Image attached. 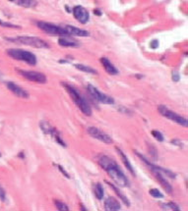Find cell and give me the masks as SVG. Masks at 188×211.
<instances>
[{
  "instance_id": "28",
  "label": "cell",
  "mask_w": 188,
  "mask_h": 211,
  "mask_svg": "<svg viewBox=\"0 0 188 211\" xmlns=\"http://www.w3.org/2000/svg\"><path fill=\"white\" fill-rule=\"evenodd\" d=\"M0 26L4 27V28H10V29H20V28H21L20 26L11 24V23H8V22H4V21H2L1 19H0Z\"/></svg>"
},
{
  "instance_id": "15",
  "label": "cell",
  "mask_w": 188,
  "mask_h": 211,
  "mask_svg": "<svg viewBox=\"0 0 188 211\" xmlns=\"http://www.w3.org/2000/svg\"><path fill=\"white\" fill-rule=\"evenodd\" d=\"M152 173H153L154 176H155V178L157 179V181L160 184V186L165 189V192L167 194H171L172 193V187H171L170 184L166 181L165 177L162 173H160L159 171H152Z\"/></svg>"
},
{
  "instance_id": "29",
  "label": "cell",
  "mask_w": 188,
  "mask_h": 211,
  "mask_svg": "<svg viewBox=\"0 0 188 211\" xmlns=\"http://www.w3.org/2000/svg\"><path fill=\"white\" fill-rule=\"evenodd\" d=\"M171 78H172L173 81H178L179 79H180V75L177 71H173L172 74H171Z\"/></svg>"
},
{
  "instance_id": "32",
  "label": "cell",
  "mask_w": 188,
  "mask_h": 211,
  "mask_svg": "<svg viewBox=\"0 0 188 211\" xmlns=\"http://www.w3.org/2000/svg\"><path fill=\"white\" fill-rule=\"evenodd\" d=\"M0 199L3 200V201L6 199V194H5L4 189L1 187H0Z\"/></svg>"
},
{
  "instance_id": "26",
  "label": "cell",
  "mask_w": 188,
  "mask_h": 211,
  "mask_svg": "<svg viewBox=\"0 0 188 211\" xmlns=\"http://www.w3.org/2000/svg\"><path fill=\"white\" fill-rule=\"evenodd\" d=\"M151 134H152V135L154 138H155L158 141H164L165 140V138H164V135L160 133V131H158V130H153L152 132H151Z\"/></svg>"
},
{
  "instance_id": "30",
  "label": "cell",
  "mask_w": 188,
  "mask_h": 211,
  "mask_svg": "<svg viewBox=\"0 0 188 211\" xmlns=\"http://www.w3.org/2000/svg\"><path fill=\"white\" fill-rule=\"evenodd\" d=\"M58 169H59V171L61 172V173H62V174H63V175H64V176L66 177V178H68V179L70 178L69 174L66 172V170H65L64 168H62V166H61V165H58Z\"/></svg>"
},
{
  "instance_id": "17",
  "label": "cell",
  "mask_w": 188,
  "mask_h": 211,
  "mask_svg": "<svg viewBox=\"0 0 188 211\" xmlns=\"http://www.w3.org/2000/svg\"><path fill=\"white\" fill-rule=\"evenodd\" d=\"M100 63H102L103 67L104 68V70L107 74H109V75H117L118 74V70L116 69V67L107 58H105V57L100 58Z\"/></svg>"
},
{
  "instance_id": "6",
  "label": "cell",
  "mask_w": 188,
  "mask_h": 211,
  "mask_svg": "<svg viewBox=\"0 0 188 211\" xmlns=\"http://www.w3.org/2000/svg\"><path fill=\"white\" fill-rule=\"evenodd\" d=\"M158 111H159V113L160 115H162V116H164L166 119H169V120L174 122V123H176V124L182 126V127H187L188 126V121H187L186 118L180 116V115H178L175 112H173L172 110H170V108H167L165 105H160L158 107Z\"/></svg>"
},
{
  "instance_id": "11",
  "label": "cell",
  "mask_w": 188,
  "mask_h": 211,
  "mask_svg": "<svg viewBox=\"0 0 188 211\" xmlns=\"http://www.w3.org/2000/svg\"><path fill=\"white\" fill-rule=\"evenodd\" d=\"M39 127H41V129L43 130V132L45 134V135H51L52 137V139L54 140L56 142H58V144L60 145H62V146H66V144L63 141V140L60 138V134L56 131V129L55 128H53V127H51L48 122H45V121H43V122H41V124H39Z\"/></svg>"
},
{
  "instance_id": "31",
  "label": "cell",
  "mask_w": 188,
  "mask_h": 211,
  "mask_svg": "<svg viewBox=\"0 0 188 211\" xmlns=\"http://www.w3.org/2000/svg\"><path fill=\"white\" fill-rule=\"evenodd\" d=\"M150 45H151V47H152L153 49L157 48V47L159 46V42H158V39H154V40H152V42H150Z\"/></svg>"
},
{
  "instance_id": "8",
  "label": "cell",
  "mask_w": 188,
  "mask_h": 211,
  "mask_svg": "<svg viewBox=\"0 0 188 211\" xmlns=\"http://www.w3.org/2000/svg\"><path fill=\"white\" fill-rule=\"evenodd\" d=\"M135 153H136V155L138 156V157L140 158V160L141 161H143L145 164H146V166L149 168L151 171H159L160 173H162L164 176H167L169 178H170V179H175V177H176V175L174 174L172 171H170V170H167V169H165V168H163V167H160V166H158V165H155V164H153V163L148 159L147 157H145V156L143 155V154H141V153H139L138 151H135Z\"/></svg>"
},
{
  "instance_id": "13",
  "label": "cell",
  "mask_w": 188,
  "mask_h": 211,
  "mask_svg": "<svg viewBox=\"0 0 188 211\" xmlns=\"http://www.w3.org/2000/svg\"><path fill=\"white\" fill-rule=\"evenodd\" d=\"M6 86H7V88L13 93L15 94L16 96L20 97V98H29L30 94L24 88H22L20 86L16 85L15 83H12V81H7L6 83Z\"/></svg>"
},
{
  "instance_id": "20",
  "label": "cell",
  "mask_w": 188,
  "mask_h": 211,
  "mask_svg": "<svg viewBox=\"0 0 188 211\" xmlns=\"http://www.w3.org/2000/svg\"><path fill=\"white\" fill-rule=\"evenodd\" d=\"M58 44L62 47H78L80 43L75 39L68 38L67 37H60L58 39Z\"/></svg>"
},
{
  "instance_id": "7",
  "label": "cell",
  "mask_w": 188,
  "mask_h": 211,
  "mask_svg": "<svg viewBox=\"0 0 188 211\" xmlns=\"http://www.w3.org/2000/svg\"><path fill=\"white\" fill-rule=\"evenodd\" d=\"M87 90H88L89 93L91 94V96L95 99L96 101L99 102L103 104H114V99L111 96L107 95L104 92H100L97 87H95L92 85L87 86Z\"/></svg>"
},
{
  "instance_id": "16",
  "label": "cell",
  "mask_w": 188,
  "mask_h": 211,
  "mask_svg": "<svg viewBox=\"0 0 188 211\" xmlns=\"http://www.w3.org/2000/svg\"><path fill=\"white\" fill-rule=\"evenodd\" d=\"M121 208V205L118 200H116L113 197H107V199L104 200V209L107 211H115V210H119Z\"/></svg>"
},
{
  "instance_id": "1",
  "label": "cell",
  "mask_w": 188,
  "mask_h": 211,
  "mask_svg": "<svg viewBox=\"0 0 188 211\" xmlns=\"http://www.w3.org/2000/svg\"><path fill=\"white\" fill-rule=\"evenodd\" d=\"M98 162L99 166L104 170L107 173V175L110 177L111 180L114 182L117 186L122 187V188L130 187L128 178H127L126 175L123 173L121 168L118 166L117 162L115 160H113L109 156L103 154V155H99Z\"/></svg>"
},
{
  "instance_id": "24",
  "label": "cell",
  "mask_w": 188,
  "mask_h": 211,
  "mask_svg": "<svg viewBox=\"0 0 188 211\" xmlns=\"http://www.w3.org/2000/svg\"><path fill=\"white\" fill-rule=\"evenodd\" d=\"M160 207H162L164 210H175L178 211L179 207L176 203L174 202H167V203H160Z\"/></svg>"
},
{
  "instance_id": "21",
  "label": "cell",
  "mask_w": 188,
  "mask_h": 211,
  "mask_svg": "<svg viewBox=\"0 0 188 211\" xmlns=\"http://www.w3.org/2000/svg\"><path fill=\"white\" fill-rule=\"evenodd\" d=\"M19 6L24 8H35L38 5L37 0H16Z\"/></svg>"
},
{
  "instance_id": "5",
  "label": "cell",
  "mask_w": 188,
  "mask_h": 211,
  "mask_svg": "<svg viewBox=\"0 0 188 211\" xmlns=\"http://www.w3.org/2000/svg\"><path fill=\"white\" fill-rule=\"evenodd\" d=\"M37 26L39 30H42L45 33L50 36H57V37H69L68 32L65 31L63 27H60L51 23L39 21L37 23Z\"/></svg>"
},
{
  "instance_id": "37",
  "label": "cell",
  "mask_w": 188,
  "mask_h": 211,
  "mask_svg": "<svg viewBox=\"0 0 188 211\" xmlns=\"http://www.w3.org/2000/svg\"><path fill=\"white\" fill-rule=\"evenodd\" d=\"M0 155H1V154H0Z\"/></svg>"
},
{
  "instance_id": "23",
  "label": "cell",
  "mask_w": 188,
  "mask_h": 211,
  "mask_svg": "<svg viewBox=\"0 0 188 211\" xmlns=\"http://www.w3.org/2000/svg\"><path fill=\"white\" fill-rule=\"evenodd\" d=\"M94 194H95V195H96V197L98 199H99V200L103 199L104 192V188H103L102 184L98 183V184H96L95 186H94Z\"/></svg>"
},
{
  "instance_id": "25",
  "label": "cell",
  "mask_w": 188,
  "mask_h": 211,
  "mask_svg": "<svg viewBox=\"0 0 188 211\" xmlns=\"http://www.w3.org/2000/svg\"><path fill=\"white\" fill-rule=\"evenodd\" d=\"M54 205L56 206V208L60 211H68L69 207L66 205V204L60 200H54Z\"/></svg>"
},
{
  "instance_id": "3",
  "label": "cell",
  "mask_w": 188,
  "mask_h": 211,
  "mask_svg": "<svg viewBox=\"0 0 188 211\" xmlns=\"http://www.w3.org/2000/svg\"><path fill=\"white\" fill-rule=\"evenodd\" d=\"M9 42H16V43H20V44H24V45H29L32 47H35V48H48L49 47V43L48 42H45L43 38L38 37H29V36H20L14 38H6Z\"/></svg>"
},
{
  "instance_id": "4",
  "label": "cell",
  "mask_w": 188,
  "mask_h": 211,
  "mask_svg": "<svg viewBox=\"0 0 188 211\" xmlns=\"http://www.w3.org/2000/svg\"><path fill=\"white\" fill-rule=\"evenodd\" d=\"M7 55L13 59L18 60V61H23V62L27 63L28 65L35 66L37 64V57L33 53L24 50V49H19V48H11L6 51Z\"/></svg>"
},
{
  "instance_id": "19",
  "label": "cell",
  "mask_w": 188,
  "mask_h": 211,
  "mask_svg": "<svg viewBox=\"0 0 188 211\" xmlns=\"http://www.w3.org/2000/svg\"><path fill=\"white\" fill-rule=\"evenodd\" d=\"M105 183H106L107 185H109L111 189H112V190L115 193V194L119 197V199L122 200V202H123L124 204H126V205L129 207V206H130V204H131V202H130V200L128 199V197L125 196V194L121 192V190H120V189H118L115 185H113L112 183H109V182H107V181H106Z\"/></svg>"
},
{
  "instance_id": "18",
  "label": "cell",
  "mask_w": 188,
  "mask_h": 211,
  "mask_svg": "<svg viewBox=\"0 0 188 211\" xmlns=\"http://www.w3.org/2000/svg\"><path fill=\"white\" fill-rule=\"evenodd\" d=\"M116 151H117V153L119 154L120 158H121V160H122V162H123V164L125 165L126 169L128 170V171H129L133 176H135V170H134V168H133V166H132V164H131V162L129 161V159H128V157H127V156H126V154L121 150V149L118 148V147H116Z\"/></svg>"
},
{
  "instance_id": "10",
  "label": "cell",
  "mask_w": 188,
  "mask_h": 211,
  "mask_svg": "<svg viewBox=\"0 0 188 211\" xmlns=\"http://www.w3.org/2000/svg\"><path fill=\"white\" fill-rule=\"evenodd\" d=\"M87 133H88V135H90V137L96 139L99 141H102V142H104V144L110 145L113 142V140L110 135H109L103 131H100L99 129H98L96 127H88L87 128Z\"/></svg>"
},
{
  "instance_id": "22",
  "label": "cell",
  "mask_w": 188,
  "mask_h": 211,
  "mask_svg": "<svg viewBox=\"0 0 188 211\" xmlns=\"http://www.w3.org/2000/svg\"><path fill=\"white\" fill-rule=\"evenodd\" d=\"M74 67H75L77 70L84 72V73H88V74H92V75H97L98 74L96 69H94V68L89 67V66L83 65V64H74Z\"/></svg>"
},
{
  "instance_id": "2",
  "label": "cell",
  "mask_w": 188,
  "mask_h": 211,
  "mask_svg": "<svg viewBox=\"0 0 188 211\" xmlns=\"http://www.w3.org/2000/svg\"><path fill=\"white\" fill-rule=\"evenodd\" d=\"M62 86L65 87V90L67 92L69 93L70 97L74 101V103L76 104V106L79 108L83 114H85L86 116H91L92 115V108L89 104V102L87 101V99L83 96L76 87H74L73 86H70L68 84L63 83Z\"/></svg>"
},
{
  "instance_id": "12",
  "label": "cell",
  "mask_w": 188,
  "mask_h": 211,
  "mask_svg": "<svg viewBox=\"0 0 188 211\" xmlns=\"http://www.w3.org/2000/svg\"><path fill=\"white\" fill-rule=\"evenodd\" d=\"M73 15L75 17V19L79 23H81L83 25L87 24L89 22L90 20V15H89V12L86 10V8H84L83 6H75V7L73 8Z\"/></svg>"
},
{
  "instance_id": "36",
  "label": "cell",
  "mask_w": 188,
  "mask_h": 211,
  "mask_svg": "<svg viewBox=\"0 0 188 211\" xmlns=\"http://www.w3.org/2000/svg\"><path fill=\"white\" fill-rule=\"evenodd\" d=\"M10 1H14V0H10Z\"/></svg>"
},
{
  "instance_id": "35",
  "label": "cell",
  "mask_w": 188,
  "mask_h": 211,
  "mask_svg": "<svg viewBox=\"0 0 188 211\" xmlns=\"http://www.w3.org/2000/svg\"><path fill=\"white\" fill-rule=\"evenodd\" d=\"M81 209L84 210V211H87V208H85V207L83 206V204H81Z\"/></svg>"
},
{
  "instance_id": "34",
  "label": "cell",
  "mask_w": 188,
  "mask_h": 211,
  "mask_svg": "<svg viewBox=\"0 0 188 211\" xmlns=\"http://www.w3.org/2000/svg\"><path fill=\"white\" fill-rule=\"evenodd\" d=\"M94 13H96V14H98L99 16L100 14H102V13H100L99 11H97V10H96V11H94Z\"/></svg>"
},
{
  "instance_id": "14",
  "label": "cell",
  "mask_w": 188,
  "mask_h": 211,
  "mask_svg": "<svg viewBox=\"0 0 188 211\" xmlns=\"http://www.w3.org/2000/svg\"><path fill=\"white\" fill-rule=\"evenodd\" d=\"M63 28L65 29V31L68 32L69 36H74V37H89L90 36V32L86 30H82V29H79V28H76V27H73V26H70V25H66L64 26Z\"/></svg>"
},
{
  "instance_id": "27",
  "label": "cell",
  "mask_w": 188,
  "mask_h": 211,
  "mask_svg": "<svg viewBox=\"0 0 188 211\" xmlns=\"http://www.w3.org/2000/svg\"><path fill=\"white\" fill-rule=\"evenodd\" d=\"M149 193L153 197H155V199H164V194L160 193L158 189H150Z\"/></svg>"
},
{
  "instance_id": "9",
  "label": "cell",
  "mask_w": 188,
  "mask_h": 211,
  "mask_svg": "<svg viewBox=\"0 0 188 211\" xmlns=\"http://www.w3.org/2000/svg\"><path fill=\"white\" fill-rule=\"evenodd\" d=\"M18 74L21 75L22 77L27 79L28 81H33V83L38 84H45L48 79H46L45 75L39 72L36 71H28V70H17Z\"/></svg>"
},
{
  "instance_id": "33",
  "label": "cell",
  "mask_w": 188,
  "mask_h": 211,
  "mask_svg": "<svg viewBox=\"0 0 188 211\" xmlns=\"http://www.w3.org/2000/svg\"><path fill=\"white\" fill-rule=\"evenodd\" d=\"M171 144H172V145H179V146L182 145V142H181L180 140H171Z\"/></svg>"
}]
</instances>
